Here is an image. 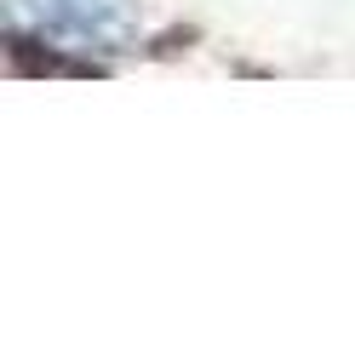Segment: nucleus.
Masks as SVG:
<instances>
[{
	"instance_id": "f257e3e1",
	"label": "nucleus",
	"mask_w": 355,
	"mask_h": 343,
	"mask_svg": "<svg viewBox=\"0 0 355 343\" xmlns=\"http://www.w3.org/2000/svg\"><path fill=\"white\" fill-rule=\"evenodd\" d=\"M12 23L63 52H121L138 35L132 0H6Z\"/></svg>"
}]
</instances>
